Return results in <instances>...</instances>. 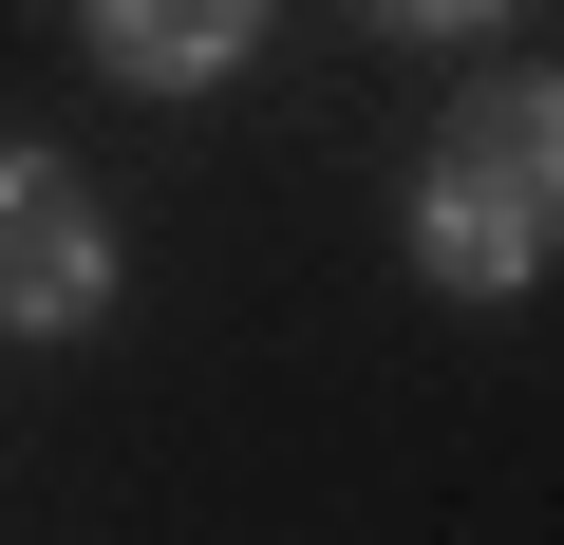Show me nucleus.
<instances>
[{"instance_id": "obj_1", "label": "nucleus", "mask_w": 564, "mask_h": 545, "mask_svg": "<svg viewBox=\"0 0 564 545\" xmlns=\"http://www.w3.org/2000/svg\"><path fill=\"white\" fill-rule=\"evenodd\" d=\"M414 263L452 302H527L545 263H564V76H489L433 170H414Z\"/></svg>"}, {"instance_id": "obj_2", "label": "nucleus", "mask_w": 564, "mask_h": 545, "mask_svg": "<svg viewBox=\"0 0 564 545\" xmlns=\"http://www.w3.org/2000/svg\"><path fill=\"white\" fill-rule=\"evenodd\" d=\"M0 320H20V339H95V320H113V207H95V170H57L39 132L0 151Z\"/></svg>"}, {"instance_id": "obj_3", "label": "nucleus", "mask_w": 564, "mask_h": 545, "mask_svg": "<svg viewBox=\"0 0 564 545\" xmlns=\"http://www.w3.org/2000/svg\"><path fill=\"white\" fill-rule=\"evenodd\" d=\"M76 57L113 95H207L263 57V0H76Z\"/></svg>"}, {"instance_id": "obj_4", "label": "nucleus", "mask_w": 564, "mask_h": 545, "mask_svg": "<svg viewBox=\"0 0 564 545\" xmlns=\"http://www.w3.org/2000/svg\"><path fill=\"white\" fill-rule=\"evenodd\" d=\"M358 20H377V39H489L508 0H358Z\"/></svg>"}]
</instances>
